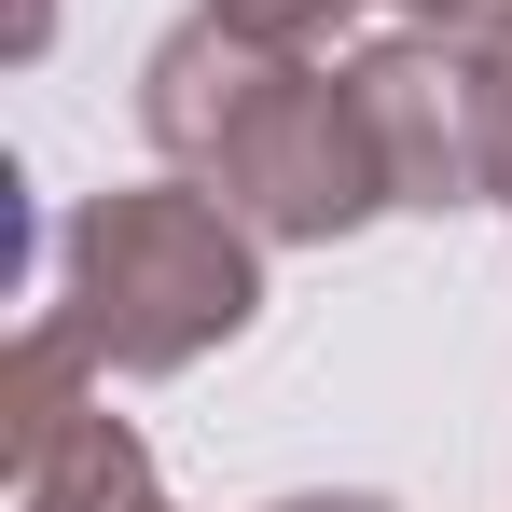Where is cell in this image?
<instances>
[{"label":"cell","mask_w":512,"mask_h":512,"mask_svg":"<svg viewBox=\"0 0 512 512\" xmlns=\"http://www.w3.org/2000/svg\"><path fill=\"white\" fill-rule=\"evenodd\" d=\"M139 125L263 250H333V236L402 208L388 153H374V111H360V70H319L305 42H263V28L208 14V0L139 56Z\"/></svg>","instance_id":"cell-1"},{"label":"cell","mask_w":512,"mask_h":512,"mask_svg":"<svg viewBox=\"0 0 512 512\" xmlns=\"http://www.w3.org/2000/svg\"><path fill=\"white\" fill-rule=\"evenodd\" d=\"M56 319L97 346V374H194L263 319V236L208 180L84 194L56 222Z\"/></svg>","instance_id":"cell-2"},{"label":"cell","mask_w":512,"mask_h":512,"mask_svg":"<svg viewBox=\"0 0 512 512\" xmlns=\"http://www.w3.org/2000/svg\"><path fill=\"white\" fill-rule=\"evenodd\" d=\"M360 70V111H374V153H388V194L443 222V208H485V125H471V56H457V28H402V42H374V56H346Z\"/></svg>","instance_id":"cell-3"},{"label":"cell","mask_w":512,"mask_h":512,"mask_svg":"<svg viewBox=\"0 0 512 512\" xmlns=\"http://www.w3.org/2000/svg\"><path fill=\"white\" fill-rule=\"evenodd\" d=\"M457 56H471V125H485V208L512 222V14L457 28Z\"/></svg>","instance_id":"cell-4"},{"label":"cell","mask_w":512,"mask_h":512,"mask_svg":"<svg viewBox=\"0 0 512 512\" xmlns=\"http://www.w3.org/2000/svg\"><path fill=\"white\" fill-rule=\"evenodd\" d=\"M208 14H236V28H263V42H305V56H319L346 14H374V0H208Z\"/></svg>","instance_id":"cell-5"},{"label":"cell","mask_w":512,"mask_h":512,"mask_svg":"<svg viewBox=\"0 0 512 512\" xmlns=\"http://www.w3.org/2000/svg\"><path fill=\"white\" fill-rule=\"evenodd\" d=\"M416 28H485V14H512V0H402Z\"/></svg>","instance_id":"cell-6"},{"label":"cell","mask_w":512,"mask_h":512,"mask_svg":"<svg viewBox=\"0 0 512 512\" xmlns=\"http://www.w3.org/2000/svg\"><path fill=\"white\" fill-rule=\"evenodd\" d=\"M263 512H388V499H360V485H319V499H263Z\"/></svg>","instance_id":"cell-7"}]
</instances>
